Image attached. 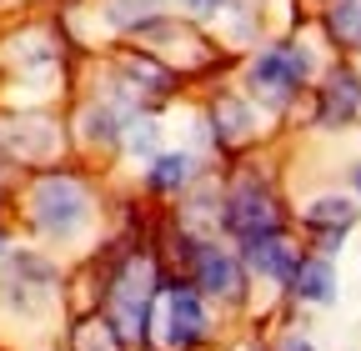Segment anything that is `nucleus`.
Here are the masks:
<instances>
[{"label":"nucleus","instance_id":"obj_1","mask_svg":"<svg viewBox=\"0 0 361 351\" xmlns=\"http://www.w3.org/2000/svg\"><path fill=\"white\" fill-rule=\"evenodd\" d=\"M151 301H156V266L146 256H130L126 271L111 286V331L116 341H141L151 326Z\"/></svg>","mask_w":361,"mask_h":351},{"label":"nucleus","instance_id":"obj_2","mask_svg":"<svg viewBox=\"0 0 361 351\" xmlns=\"http://www.w3.org/2000/svg\"><path fill=\"white\" fill-rule=\"evenodd\" d=\"M85 211H90L85 186L71 181V176H45L30 191V216H35V226L51 231V236H71L85 221Z\"/></svg>","mask_w":361,"mask_h":351},{"label":"nucleus","instance_id":"obj_3","mask_svg":"<svg viewBox=\"0 0 361 351\" xmlns=\"http://www.w3.org/2000/svg\"><path fill=\"white\" fill-rule=\"evenodd\" d=\"M226 226H231L241 241H256V236H276L281 231V206L261 181H241L226 201Z\"/></svg>","mask_w":361,"mask_h":351},{"label":"nucleus","instance_id":"obj_4","mask_svg":"<svg viewBox=\"0 0 361 351\" xmlns=\"http://www.w3.org/2000/svg\"><path fill=\"white\" fill-rule=\"evenodd\" d=\"M306 80V56L301 51H266L256 66H251V85L271 101V106H286L296 96V85Z\"/></svg>","mask_w":361,"mask_h":351},{"label":"nucleus","instance_id":"obj_5","mask_svg":"<svg viewBox=\"0 0 361 351\" xmlns=\"http://www.w3.org/2000/svg\"><path fill=\"white\" fill-rule=\"evenodd\" d=\"M206 336V316H201V301L191 286H171L166 296V312H161V346L180 351V346H196Z\"/></svg>","mask_w":361,"mask_h":351},{"label":"nucleus","instance_id":"obj_6","mask_svg":"<svg viewBox=\"0 0 361 351\" xmlns=\"http://www.w3.org/2000/svg\"><path fill=\"white\" fill-rule=\"evenodd\" d=\"M196 276L211 296L241 301V266H236V256H226L221 246H196Z\"/></svg>","mask_w":361,"mask_h":351},{"label":"nucleus","instance_id":"obj_7","mask_svg":"<svg viewBox=\"0 0 361 351\" xmlns=\"http://www.w3.org/2000/svg\"><path fill=\"white\" fill-rule=\"evenodd\" d=\"M361 111V80L356 70H331L322 85V125H346Z\"/></svg>","mask_w":361,"mask_h":351},{"label":"nucleus","instance_id":"obj_8","mask_svg":"<svg viewBox=\"0 0 361 351\" xmlns=\"http://www.w3.org/2000/svg\"><path fill=\"white\" fill-rule=\"evenodd\" d=\"M246 261H251L256 271H266L271 281H291L296 266H301L296 251H291L281 236H256V241H246Z\"/></svg>","mask_w":361,"mask_h":351},{"label":"nucleus","instance_id":"obj_9","mask_svg":"<svg viewBox=\"0 0 361 351\" xmlns=\"http://www.w3.org/2000/svg\"><path fill=\"white\" fill-rule=\"evenodd\" d=\"M6 141H11L16 156H51L56 151V130H51V121H11Z\"/></svg>","mask_w":361,"mask_h":351},{"label":"nucleus","instance_id":"obj_10","mask_svg":"<svg viewBox=\"0 0 361 351\" xmlns=\"http://www.w3.org/2000/svg\"><path fill=\"white\" fill-rule=\"evenodd\" d=\"M291 286H296V296L301 301H331L336 296V271H331V261H301L296 266V276H291Z\"/></svg>","mask_w":361,"mask_h":351},{"label":"nucleus","instance_id":"obj_11","mask_svg":"<svg viewBox=\"0 0 361 351\" xmlns=\"http://www.w3.org/2000/svg\"><path fill=\"white\" fill-rule=\"evenodd\" d=\"M306 221H311L316 231H326V241H336V236L356 221V206L341 201V196H326V201H316V206L306 211Z\"/></svg>","mask_w":361,"mask_h":351},{"label":"nucleus","instance_id":"obj_12","mask_svg":"<svg viewBox=\"0 0 361 351\" xmlns=\"http://www.w3.org/2000/svg\"><path fill=\"white\" fill-rule=\"evenodd\" d=\"M326 30L341 46H361V0H336L326 11Z\"/></svg>","mask_w":361,"mask_h":351},{"label":"nucleus","instance_id":"obj_13","mask_svg":"<svg viewBox=\"0 0 361 351\" xmlns=\"http://www.w3.org/2000/svg\"><path fill=\"white\" fill-rule=\"evenodd\" d=\"M216 121H221V141H226V146H236V141L251 136V111H246L241 101H231V96L216 101Z\"/></svg>","mask_w":361,"mask_h":351},{"label":"nucleus","instance_id":"obj_14","mask_svg":"<svg viewBox=\"0 0 361 351\" xmlns=\"http://www.w3.org/2000/svg\"><path fill=\"white\" fill-rule=\"evenodd\" d=\"M186 176H191V156H180V151H176V156H156L151 186H156V191H176Z\"/></svg>","mask_w":361,"mask_h":351},{"label":"nucleus","instance_id":"obj_15","mask_svg":"<svg viewBox=\"0 0 361 351\" xmlns=\"http://www.w3.org/2000/svg\"><path fill=\"white\" fill-rule=\"evenodd\" d=\"M75 351H121V341H116V331H111V326L85 321V326L75 331Z\"/></svg>","mask_w":361,"mask_h":351},{"label":"nucleus","instance_id":"obj_16","mask_svg":"<svg viewBox=\"0 0 361 351\" xmlns=\"http://www.w3.org/2000/svg\"><path fill=\"white\" fill-rule=\"evenodd\" d=\"M180 6H191V11H216L221 0H180Z\"/></svg>","mask_w":361,"mask_h":351},{"label":"nucleus","instance_id":"obj_17","mask_svg":"<svg viewBox=\"0 0 361 351\" xmlns=\"http://www.w3.org/2000/svg\"><path fill=\"white\" fill-rule=\"evenodd\" d=\"M281 351H311V346H306V341H301V336H291V341H286V346H281Z\"/></svg>","mask_w":361,"mask_h":351},{"label":"nucleus","instance_id":"obj_18","mask_svg":"<svg viewBox=\"0 0 361 351\" xmlns=\"http://www.w3.org/2000/svg\"><path fill=\"white\" fill-rule=\"evenodd\" d=\"M351 181H356V191H361V166H356V171H351Z\"/></svg>","mask_w":361,"mask_h":351},{"label":"nucleus","instance_id":"obj_19","mask_svg":"<svg viewBox=\"0 0 361 351\" xmlns=\"http://www.w3.org/2000/svg\"><path fill=\"white\" fill-rule=\"evenodd\" d=\"M0 251H6V241H0Z\"/></svg>","mask_w":361,"mask_h":351}]
</instances>
